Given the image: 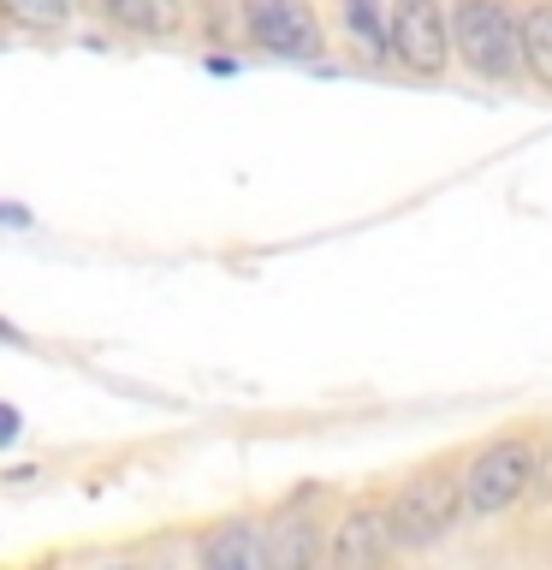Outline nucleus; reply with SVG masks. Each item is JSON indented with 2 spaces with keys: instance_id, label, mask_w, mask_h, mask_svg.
<instances>
[{
  "instance_id": "nucleus-12",
  "label": "nucleus",
  "mask_w": 552,
  "mask_h": 570,
  "mask_svg": "<svg viewBox=\"0 0 552 570\" xmlns=\"http://www.w3.org/2000/svg\"><path fill=\"white\" fill-rule=\"evenodd\" d=\"M338 18H345L351 42L368 53V60H386V7L381 0H338Z\"/></svg>"
},
{
  "instance_id": "nucleus-8",
  "label": "nucleus",
  "mask_w": 552,
  "mask_h": 570,
  "mask_svg": "<svg viewBox=\"0 0 552 570\" xmlns=\"http://www.w3.org/2000/svg\"><path fill=\"white\" fill-rule=\"evenodd\" d=\"M96 12L107 18V30L142 42H167L185 30V0H96Z\"/></svg>"
},
{
  "instance_id": "nucleus-9",
  "label": "nucleus",
  "mask_w": 552,
  "mask_h": 570,
  "mask_svg": "<svg viewBox=\"0 0 552 570\" xmlns=\"http://www.w3.org/2000/svg\"><path fill=\"white\" fill-rule=\"evenodd\" d=\"M196 570H262V534L244 517H231L203 541V564Z\"/></svg>"
},
{
  "instance_id": "nucleus-10",
  "label": "nucleus",
  "mask_w": 552,
  "mask_h": 570,
  "mask_svg": "<svg viewBox=\"0 0 552 570\" xmlns=\"http://www.w3.org/2000/svg\"><path fill=\"white\" fill-rule=\"evenodd\" d=\"M516 24H523V71L541 89H552V0H529Z\"/></svg>"
},
{
  "instance_id": "nucleus-2",
  "label": "nucleus",
  "mask_w": 552,
  "mask_h": 570,
  "mask_svg": "<svg viewBox=\"0 0 552 570\" xmlns=\"http://www.w3.org/2000/svg\"><path fill=\"white\" fill-rule=\"evenodd\" d=\"M463 511H470L463 505V470H422L416 481H404L398 499L386 505L392 541L398 547H434L440 534H452V523Z\"/></svg>"
},
{
  "instance_id": "nucleus-1",
  "label": "nucleus",
  "mask_w": 552,
  "mask_h": 570,
  "mask_svg": "<svg viewBox=\"0 0 552 570\" xmlns=\"http://www.w3.org/2000/svg\"><path fill=\"white\" fill-rule=\"evenodd\" d=\"M452 53L475 78L511 83L523 71V24L505 0H457L452 7Z\"/></svg>"
},
{
  "instance_id": "nucleus-11",
  "label": "nucleus",
  "mask_w": 552,
  "mask_h": 570,
  "mask_svg": "<svg viewBox=\"0 0 552 570\" xmlns=\"http://www.w3.org/2000/svg\"><path fill=\"white\" fill-rule=\"evenodd\" d=\"M78 12V0H0V24L30 30V36H60Z\"/></svg>"
},
{
  "instance_id": "nucleus-6",
  "label": "nucleus",
  "mask_w": 552,
  "mask_h": 570,
  "mask_svg": "<svg viewBox=\"0 0 552 570\" xmlns=\"http://www.w3.org/2000/svg\"><path fill=\"white\" fill-rule=\"evenodd\" d=\"M315 488L279 505L262 529V570H321V523H315Z\"/></svg>"
},
{
  "instance_id": "nucleus-13",
  "label": "nucleus",
  "mask_w": 552,
  "mask_h": 570,
  "mask_svg": "<svg viewBox=\"0 0 552 570\" xmlns=\"http://www.w3.org/2000/svg\"><path fill=\"white\" fill-rule=\"evenodd\" d=\"M0 226H12V232H30L36 226V214L24 203H0Z\"/></svg>"
},
{
  "instance_id": "nucleus-7",
  "label": "nucleus",
  "mask_w": 552,
  "mask_h": 570,
  "mask_svg": "<svg viewBox=\"0 0 552 570\" xmlns=\"http://www.w3.org/2000/svg\"><path fill=\"white\" fill-rule=\"evenodd\" d=\"M392 517L381 505H351L333 523L327 541V570H386L392 564Z\"/></svg>"
},
{
  "instance_id": "nucleus-14",
  "label": "nucleus",
  "mask_w": 552,
  "mask_h": 570,
  "mask_svg": "<svg viewBox=\"0 0 552 570\" xmlns=\"http://www.w3.org/2000/svg\"><path fill=\"white\" fill-rule=\"evenodd\" d=\"M18 434H24V416H18L12 404H0V445H12Z\"/></svg>"
},
{
  "instance_id": "nucleus-16",
  "label": "nucleus",
  "mask_w": 552,
  "mask_h": 570,
  "mask_svg": "<svg viewBox=\"0 0 552 570\" xmlns=\"http://www.w3.org/2000/svg\"><path fill=\"white\" fill-rule=\"evenodd\" d=\"M101 570H149V564H137V559H114V564H101Z\"/></svg>"
},
{
  "instance_id": "nucleus-5",
  "label": "nucleus",
  "mask_w": 552,
  "mask_h": 570,
  "mask_svg": "<svg viewBox=\"0 0 552 570\" xmlns=\"http://www.w3.org/2000/svg\"><path fill=\"white\" fill-rule=\"evenodd\" d=\"M244 30H249V42L279 53V60H315L327 48L309 0H244Z\"/></svg>"
},
{
  "instance_id": "nucleus-3",
  "label": "nucleus",
  "mask_w": 552,
  "mask_h": 570,
  "mask_svg": "<svg viewBox=\"0 0 552 570\" xmlns=\"http://www.w3.org/2000/svg\"><path fill=\"white\" fill-rule=\"evenodd\" d=\"M534 445L529 440H493L481 445V452L463 463V505H470V517H499L511 511L516 499H523L534 488Z\"/></svg>"
},
{
  "instance_id": "nucleus-15",
  "label": "nucleus",
  "mask_w": 552,
  "mask_h": 570,
  "mask_svg": "<svg viewBox=\"0 0 552 570\" xmlns=\"http://www.w3.org/2000/svg\"><path fill=\"white\" fill-rule=\"evenodd\" d=\"M534 488H541V493L552 499V452H546L541 463H534Z\"/></svg>"
},
{
  "instance_id": "nucleus-4",
  "label": "nucleus",
  "mask_w": 552,
  "mask_h": 570,
  "mask_svg": "<svg viewBox=\"0 0 552 570\" xmlns=\"http://www.w3.org/2000/svg\"><path fill=\"white\" fill-rule=\"evenodd\" d=\"M386 60H398L416 78H440L452 60V24L440 0H386Z\"/></svg>"
}]
</instances>
